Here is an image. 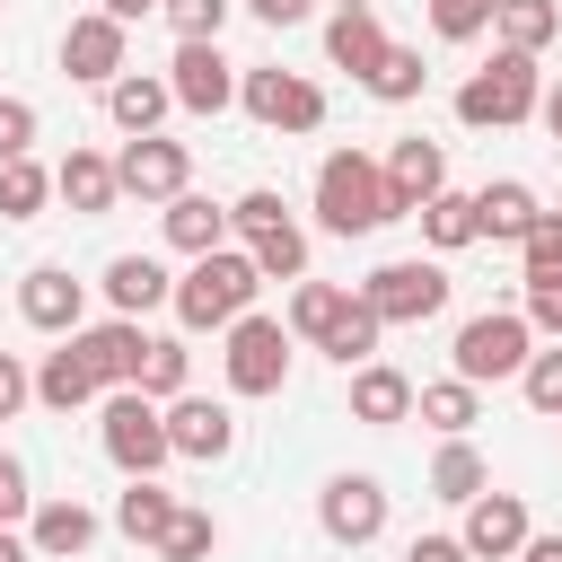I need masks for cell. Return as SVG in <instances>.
Wrapping results in <instances>:
<instances>
[{"label":"cell","mask_w":562,"mask_h":562,"mask_svg":"<svg viewBox=\"0 0 562 562\" xmlns=\"http://www.w3.org/2000/svg\"><path fill=\"white\" fill-rule=\"evenodd\" d=\"M334 9H378V0H334Z\"/></svg>","instance_id":"11a10c76"},{"label":"cell","mask_w":562,"mask_h":562,"mask_svg":"<svg viewBox=\"0 0 562 562\" xmlns=\"http://www.w3.org/2000/svg\"><path fill=\"white\" fill-rule=\"evenodd\" d=\"M281 220H290V202H281L272 184H255V193L228 211V228H237V237H263V228H281Z\"/></svg>","instance_id":"7bdbcfd3"},{"label":"cell","mask_w":562,"mask_h":562,"mask_svg":"<svg viewBox=\"0 0 562 562\" xmlns=\"http://www.w3.org/2000/svg\"><path fill=\"white\" fill-rule=\"evenodd\" d=\"M536 114H544V132L562 140V88H553V97H536Z\"/></svg>","instance_id":"db71d44e"},{"label":"cell","mask_w":562,"mask_h":562,"mask_svg":"<svg viewBox=\"0 0 562 562\" xmlns=\"http://www.w3.org/2000/svg\"><path fill=\"white\" fill-rule=\"evenodd\" d=\"M518 562H562V536H527V544H518Z\"/></svg>","instance_id":"f907efd6"},{"label":"cell","mask_w":562,"mask_h":562,"mask_svg":"<svg viewBox=\"0 0 562 562\" xmlns=\"http://www.w3.org/2000/svg\"><path fill=\"white\" fill-rule=\"evenodd\" d=\"M97 9H105V18H123V26H132V18H149V9H158V0H97Z\"/></svg>","instance_id":"816d5d0a"},{"label":"cell","mask_w":562,"mask_h":562,"mask_svg":"<svg viewBox=\"0 0 562 562\" xmlns=\"http://www.w3.org/2000/svg\"><path fill=\"white\" fill-rule=\"evenodd\" d=\"M316 518H325L334 544H369V536H386V483L378 474H334L325 501H316Z\"/></svg>","instance_id":"7c38bea8"},{"label":"cell","mask_w":562,"mask_h":562,"mask_svg":"<svg viewBox=\"0 0 562 562\" xmlns=\"http://www.w3.org/2000/svg\"><path fill=\"white\" fill-rule=\"evenodd\" d=\"M105 299H114V316H149V307L176 299V281H167L149 255H114V263H105Z\"/></svg>","instance_id":"603a6c76"},{"label":"cell","mask_w":562,"mask_h":562,"mask_svg":"<svg viewBox=\"0 0 562 562\" xmlns=\"http://www.w3.org/2000/svg\"><path fill=\"white\" fill-rule=\"evenodd\" d=\"M492 9H501V0H430V26H439L448 44H474V35L492 26Z\"/></svg>","instance_id":"60d3db41"},{"label":"cell","mask_w":562,"mask_h":562,"mask_svg":"<svg viewBox=\"0 0 562 562\" xmlns=\"http://www.w3.org/2000/svg\"><path fill=\"white\" fill-rule=\"evenodd\" d=\"M255 290H263L255 255H246V246H211V255H193V272L176 281V316H184L193 334H211V325H237V316L255 307Z\"/></svg>","instance_id":"7a4b0ae2"},{"label":"cell","mask_w":562,"mask_h":562,"mask_svg":"<svg viewBox=\"0 0 562 562\" xmlns=\"http://www.w3.org/2000/svg\"><path fill=\"white\" fill-rule=\"evenodd\" d=\"M211 544H220V518L176 501V509H167V527H158V553H167V562H202Z\"/></svg>","instance_id":"836d02e7"},{"label":"cell","mask_w":562,"mask_h":562,"mask_svg":"<svg viewBox=\"0 0 562 562\" xmlns=\"http://www.w3.org/2000/svg\"><path fill=\"white\" fill-rule=\"evenodd\" d=\"M492 26H501V44H509V53H544V44L562 35V0H501V9H492Z\"/></svg>","instance_id":"f1b7e54d"},{"label":"cell","mask_w":562,"mask_h":562,"mask_svg":"<svg viewBox=\"0 0 562 562\" xmlns=\"http://www.w3.org/2000/svg\"><path fill=\"white\" fill-rule=\"evenodd\" d=\"M88 395H105V386H97V369L79 360V342L61 334V351H44V369H35V404H53V413H79Z\"/></svg>","instance_id":"cb8c5ba5"},{"label":"cell","mask_w":562,"mask_h":562,"mask_svg":"<svg viewBox=\"0 0 562 562\" xmlns=\"http://www.w3.org/2000/svg\"><path fill=\"white\" fill-rule=\"evenodd\" d=\"M536 334H553L562 342V281H527V307H518Z\"/></svg>","instance_id":"f6af8a7d"},{"label":"cell","mask_w":562,"mask_h":562,"mask_svg":"<svg viewBox=\"0 0 562 562\" xmlns=\"http://www.w3.org/2000/svg\"><path fill=\"white\" fill-rule=\"evenodd\" d=\"M404 413H413V378H404V369H386V360H360V369H351V422L395 430Z\"/></svg>","instance_id":"d6986e66"},{"label":"cell","mask_w":562,"mask_h":562,"mask_svg":"<svg viewBox=\"0 0 562 562\" xmlns=\"http://www.w3.org/2000/svg\"><path fill=\"white\" fill-rule=\"evenodd\" d=\"M413 220H422V237H430L439 255H457V246H474V237H483V228H474V193H448V184H439Z\"/></svg>","instance_id":"f546056e"},{"label":"cell","mask_w":562,"mask_h":562,"mask_svg":"<svg viewBox=\"0 0 562 562\" xmlns=\"http://www.w3.org/2000/svg\"><path fill=\"white\" fill-rule=\"evenodd\" d=\"M439 184H448V149H439V140H422V132H413V140H395V149H386V202H395V220H404V211H422Z\"/></svg>","instance_id":"2e32d148"},{"label":"cell","mask_w":562,"mask_h":562,"mask_svg":"<svg viewBox=\"0 0 562 562\" xmlns=\"http://www.w3.org/2000/svg\"><path fill=\"white\" fill-rule=\"evenodd\" d=\"M167 97H176L184 114H228V105H237V70L220 61V44H176Z\"/></svg>","instance_id":"8fae6325"},{"label":"cell","mask_w":562,"mask_h":562,"mask_svg":"<svg viewBox=\"0 0 562 562\" xmlns=\"http://www.w3.org/2000/svg\"><path fill=\"white\" fill-rule=\"evenodd\" d=\"M158 18L176 26V44H220V26H228V0H158Z\"/></svg>","instance_id":"f35d334b"},{"label":"cell","mask_w":562,"mask_h":562,"mask_svg":"<svg viewBox=\"0 0 562 562\" xmlns=\"http://www.w3.org/2000/svg\"><path fill=\"white\" fill-rule=\"evenodd\" d=\"M360 307H369L378 325H430V316L448 307V272H439L430 255H395V263H378V272L360 281Z\"/></svg>","instance_id":"277c9868"},{"label":"cell","mask_w":562,"mask_h":562,"mask_svg":"<svg viewBox=\"0 0 562 562\" xmlns=\"http://www.w3.org/2000/svg\"><path fill=\"white\" fill-rule=\"evenodd\" d=\"M167 79H149V70H123V79H105V114L123 123V132H158L167 123Z\"/></svg>","instance_id":"484cf974"},{"label":"cell","mask_w":562,"mask_h":562,"mask_svg":"<svg viewBox=\"0 0 562 562\" xmlns=\"http://www.w3.org/2000/svg\"><path fill=\"white\" fill-rule=\"evenodd\" d=\"M553 422H562V413H553Z\"/></svg>","instance_id":"6f0895ef"},{"label":"cell","mask_w":562,"mask_h":562,"mask_svg":"<svg viewBox=\"0 0 562 562\" xmlns=\"http://www.w3.org/2000/svg\"><path fill=\"white\" fill-rule=\"evenodd\" d=\"M536 527H527V501L518 492H474L465 501V527H457V544H465V562H518V544H527Z\"/></svg>","instance_id":"9c48e42d"},{"label":"cell","mask_w":562,"mask_h":562,"mask_svg":"<svg viewBox=\"0 0 562 562\" xmlns=\"http://www.w3.org/2000/svg\"><path fill=\"white\" fill-rule=\"evenodd\" d=\"M342 299H351V290H334V281H299V290H290V316H281V325L316 342V334H325V325L342 316Z\"/></svg>","instance_id":"74e56055"},{"label":"cell","mask_w":562,"mask_h":562,"mask_svg":"<svg viewBox=\"0 0 562 562\" xmlns=\"http://www.w3.org/2000/svg\"><path fill=\"white\" fill-rule=\"evenodd\" d=\"M184 176H193L184 140H158V132H132V140H123V158H114V184H123V193H140V202H176V193H184Z\"/></svg>","instance_id":"30bf717a"},{"label":"cell","mask_w":562,"mask_h":562,"mask_svg":"<svg viewBox=\"0 0 562 562\" xmlns=\"http://www.w3.org/2000/svg\"><path fill=\"white\" fill-rule=\"evenodd\" d=\"M228 334V351H220V369H228V395H281V378H290V325L281 316H237V325H220Z\"/></svg>","instance_id":"8992f818"},{"label":"cell","mask_w":562,"mask_h":562,"mask_svg":"<svg viewBox=\"0 0 562 562\" xmlns=\"http://www.w3.org/2000/svg\"><path fill=\"white\" fill-rule=\"evenodd\" d=\"M413 413H422L439 439H465V430L483 422V386H465V378H430V386H413Z\"/></svg>","instance_id":"d4e9b609"},{"label":"cell","mask_w":562,"mask_h":562,"mask_svg":"<svg viewBox=\"0 0 562 562\" xmlns=\"http://www.w3.org/2000/svg\"><path fill=\"white\" fill-rule=\"evenodd\" d=\"M53 193H61L79 220H105V211L123 202V184H114V158H97V149H70V158L53 167Z\"/></svg>","instance_id":"ac0fdd59"},{"label":"cell","mask_w":562,"mask_h":562,"mask_svg":"<svg viewBox=\"0 0 562 562\" xmlns=\"http://www.w3.org/2000/svg\"><path fill=\"white\" fill-rule=\"evenodd\" d=\"M0 9H9V0H0Z\"/></svg>","instance_id":"9f6ffc18"},{"label":"cell","mask_w":562,"mask_h":562,"mask_svg":"<svg viewBox=\"0 0 562 562\" xmlns=\"http://www.w3.org/2000/svg\"><path fill=\"white\" fill-rule=\"evenodd\" d=\"M483 483H492V465H483V448H474V439H448V448L430 457V492H439V501H457V509H465Z\"/></svg>","instance_id":"1f68e13d"},{"label":"cell","mask_w":562,"mask_h":562,"mask_svg":"<svg viewBox=\"0 0 562 562\" xmlns=\"http://www.w3.org/2000/svg\"><path fill=\"white\" fill-rule=\"evenodd\" d=\"M26 395H35V378H26V360H18V351H0V422H9V413H18Z\"/></svg>","instance_id":"bcb514c9"},{"label":"cell","mask_w":562,"mask_h":562,"mask_svg":"<svg viewBox=\"0 0 562 562\" xmlns=\"http://www.w3.org/2000/svg\"><path fill=\"white\" fill-rule=\"evenodd\" d=\"M0 562H35V544H26V536H9V527H0Z\"/></svg>","instance_id":"f5cc1de1"},{"label":"cell","mask_w":562,"mask_h":562,"mask_svg":"<svg viewBox=\"0 0 562 562\" xmlns=\"http://www.w3.org/2000/svg\"><path fill=\"white\" fill-rule=\"evenodd\" d=\"M527 342H536V325L518 316V307H483V316H465L457 325V378L465 386H492V378H518L527 369Z\"/></svg>","instance_id":"5b68a950"},{"label":"cell","mask_w":562,"mask_h":562,"mask_svg":"<svg viewBox=\"0 0 562 562\" xmlns=\"http://www.w3.org/2000/svg\"><path fill=\"white\" fill-rule=\"evenodd\" d=\"M378 334H386V325H378L360 299H342V316L316 334V351H325V360H342V369H360V360H378Z\"/></svg>","instance_id":"4dcf8cb0"},{"label":"cell","mask_w":562,"mask_h":562,"mask_svg":"<svg viewBox=\"0 0 562 562\" xmlns=\"http://www.w3.org/2000/svg\"><path fill=\"white\" fill-rule=\"evenodd\" d=\"M184 369H193V351H184V342H167V334H158V342H149V351H140V378H132V386H140V395H149V404H167V395H184Z\"/></svg>","instance_id":"e575fe53"},{"label":"cell","mask_w":562,"mask_h":562,"mask_svg":"<svg viewBox=\"0 0 562 562\" xmlns=\"http://www.w3.org/2000/svg\"><path fill=\"white\" fill-rule=\"evenodd\" d=\"M325 53H334V70L369 79V70L386 61V26H378V9H334V26H325Z\"/></svg>","instance_id":"44dd1931"},{"label":"cell","mask_w":562,"mask_h":562,"mask_svg":"<svg viewBox=\"0 0 562 562\" xmlns=\"http://www.w3.org/2000/svg\"><path fill=\"white\" fill-rule=\"evenodd\" d=\"M26 544H35V562H70V553L97 544V509L88 501H44L35 527H26Z\"/></svg>","instance_id":"ffe728a7"},{"label":"cell","mask_w":562,"mask_h":562,"mask_svg":"<svg viewBox=\"0 0 562 562\" xmlns=\"http://www.w3.org/2000/svg\"><path fill=\"white\" fill-rule=\"evenodd\" d=\"M18 509H26V465H18L9 448H0V527H9Z\"/></svg>","instance_id":"7dc6e473"},{"label":"cell","mask_w":562,"mask_h":562,"mask_svg":"<svg viewBox=\"0 0 562 562\" xmlns=\"http://www.w3.org/2000/svg\"><path fill=\"white\" fill-rule=\"evenodd\" d=\"M316 220H325L334 237H378V228L395 220L386 167L360 158V149H325V167H316Z\"/></svg>","instance_id":"6da1fadb"},{"label":"cell","mask_w":562,"mask_h":562,"mask_svg":"<svg viewBox=\"0 0 562 562\" xmlns=\"http://www.w3.org/2000/svg\"><path fill=\"white\" fill-rule=\"evenodd\" d=\"M518 386H527V404H536V413H562V351H527Z\"/></svg>","instance_id":"b9f144b4"},{"label":"cell","mask_w":562,"mask_h":562,"mask_svg":"<svg viewBox=\"0 0 562 562\" xmlns=\"http://www.w3.org/2000/svg\"><path fill=\"white\" fill-rule=\"evenodd\" d=\"M246 255H255V272H263V281H307V237H299V220H281V228L246 237Z\"/></svg>","instance_id":"d6a6232c"},{"label":"cell","mask_w":562,"mask_h":562,"mask_svg":"<svg viewBox=\"0 0 562 562\" xmlns=\"http://www.w3.org/2000/svg\"><path fill=\"white\" fill-rule=\"evenodd\" d=\"M44 193H53V167H35V158H9L0 167V220H35Z\"/></svg>","instance_id":"d590c367"},{"label":"cell","mask_w":562,"mask_h":562,"mask_svg":"<svg viewBox=\"0 0 562 562\" xmlns=\"http://www.w3.org/2000/svg\"><path fill=\"white\" fill-rule=\"evenodd\" d=\"M167 448L176 457H228L237 448V413L228 404H211V395H167Z\"/></svg>","instance_id":"9a60e30c"},{"label":"cell","mask_w":562,"mask_h":562,"mask_svg":"<svg viewBox=\"0 0 562 562\" xmlns=\"http://www.w3.org/2000/svg\"><path fill=\"white\" fill-rule=\"evenodd\" d=\"M97 439H105V457H114L123 474H158V465L176 457V448H167V413H158L140 386H114V395H105Z\"/></svg>","instance_id":"52a82bcc"},{"label":"cell","mask_w":562,"mask_h":562,"mask_svg":"<svg viewBox=\"0 0 562 562\" xmlns=\"http://www.w3.org/2000/svg\"><path fill=\"white\" fill-rule=\"evenodd\" d=\"M167 509H176V492H167L158 474H132V483H123V501H114V527H123L132 544H158Z\"/></svg>","instance_id":"83f0119b"},{"label":"cell","mask_w":562,"mask_h":562,"mask_svg":"<svg viewBox=\"0 0 562 562\" xmlns=\"http://www.w3.org/2000/svg\"><path fill=\"white\" fill-rule=\"evenodd\" d=\"M61 70H70V79H88V88L123 79V18H105V9L70 18V26H61Z\"/></svg>","instance_id":"4fadbf2b"},{"label":"cell","mask_w":562,"mask_h":562,"mask_svg":"<svg viewBox=\"0 0 562 562\" xmlns=\"http://www.w3.org/2000/svg\"><path fill=\"white\" fill-rule=\"evenodd\" d=\"M26 149H35V105L26 97H0V167L26 158Z\"/></svg>","instance_id":"ee69618b"},{"label":"cell","mask_w":562,"mask_h":562,"mask_svg":"<svg viewBox=\"0 0 562 562\" xmlns=\"http://www.w3.org/2000/svg\"><path fill=\"white\" fill-rule=\"evenodd\" d=\"M404 562H465V544H457V536H413Z\"/></svg>","instance_id":"681fc988"},{"label":"cell","mask_w":562,"mask_h":562,"mask_svg":"<svg viewBox=\"0 0 562 562\" xmlns=\"http://www.w3.org/2000/svg\"><path fill=\"white\" fill-rule=\"evenodd\" d=\"M422 79H430L422 53H413V44H386V61L369 70V97H378V105H404V97H422Z\"/></svg>","instance_id":"8d00e7d4"},{"label":"cell","mask_w":562,"mask_h":562,"mask_svg":"<svg viewBox=\"0 0 562 562\" xmlns=\"http://www.w3.org/2000/svg\"><path fill=\"white\" fill-rule=\"evenodd\" d=\"M167 246H176V255H211V246H228V211H220L211 193H176V202H167Z\"/></svg>","instance_id":"4316f807"},{"label":"cell","mask_w":562,"mask_h":562,"mask_svg":"<svg viewBox=\"0 0 562 562\" xmlns=\"http://www.w3.org/2000/svg\"><path fill=\"white\" fill-rule=\"evenodd\" d=\"M79 307H88V290H79L61 263H35V272L18 281V316H26L35 334H79Z\"/></svg>","instance_id":"e0dca14e"},{"label":"cell","mask_w":562,"mask_h":562,"mask_svg":"<svg viewBox=\"0 0 562 562\" xmlns=\"http://www.w3.org/2000/svg\"><path fill=\"white\" fill-rule=\"evenodd\" d=\"M536 97H544V79H536V53H492L465 88H457V123H474V132H509V123H527L536 114Z\"/></svg>","instance_id":"3957f363"},{"label":"cell","mask_w":562,"mask_h":562,"mask_svg":"<svg viewBox=\"0 0 562 562\" xmlns=\"http://www.w3.org/2000/svg\"><path fill=\"white\" fill-rule=\"evenodd\" d=\"M518 263L527 281H562V211H536V228L518 237Z\"/></svg>","instance_id":"ab89813d"},{"label":"cell","mask_w":562,"mask_h":562,"mask_svg":"<svg viewBox=\"0 0 562 562\" xmlns=\"http://www.w3.org/2000/svg\"><path fill=\"white\" fill-rule=\"evenodd\" d=\"M536 211H544V202H536L518 176H501V184H483V193H474V228H483L492 246H518V237L536 228Z\"/></svg>","instance_id":"7402d4cb"},{"label":"cell","mask_w":562,"mask_h":562,"mask_svg":"<svg viewBox=\"0 0 562 562\" xmlns=\"http://www.w3.org/2000/svg\"><path fill=\"white\" fill-rule=\"evenodd\" d=\"M237 105H246L263 132H316V123H325V88L299 79V70H246V79H237Z\"/></svg>","instance_id":"ba28073f"},{"label":"cell","mask_w":562,"mask_h":562,"mask_svg":"<svg viewBox=\"0 0 562 562\" xmlns=\"http://www.w3.org/2000/svg\"><path fill=\"white\" fill-rule=\"evenodd\" d=\"M70 342H79V360L97 369V386H105V395H114V386H132V378H140V351H149L140 316H105V325H79Z\"/></svg>","instance_id":"5bb4252c"},{"label":"cell","mask_w":562,"mask_h":562,"mask_svg":"<svg viewBox=\"0 0 562 562\" xmlns=\"http://www.w3.org/2000/svg\"><path fill=\"white\" fill-rule=\"evenodd\" d=\"M246 9H255V18H263V26H299V18H307V9H316V0H246Z\"/></svg>","instance_id":"c3c4849f"}]
</instances>
